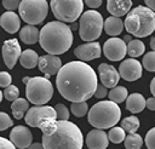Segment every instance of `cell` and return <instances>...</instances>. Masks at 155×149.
I'll return each mask as SVG.
<instances>
[{"mask_svg": "<svg viewBox=\"0 0 155 149\" xmlns=\"http://www.w3.org/2000/svg\"><path fill=\"white\" fill-rule=\"evenodd\" d=\"M98 79L91 65L82 61H73L61 67L56 78L58 92L67 101L86 102L97 88Z\"/></svg>", "mask_w": 155, "mask_h": 149, "instance_id": "1", "label": "cell"}, {"mask_svg": "<svg viewBox=\"0 0 155 149\" xmlns=\"http://www.w3.org/2000/svg\"><path fill=\"white\" fill-rule=\"evenodd\" d=\"M39 42L48 55H62L67 52L73 44V31L65 23L52 21L41 28Z\"/></svg>", "mask_w": 155, "mask_h": 149, "instance_id": "2", "label": "cell"}, {"mask_svg": "<svg viewBox=\"0 0 155 149\" xmlns=\"http://www.w3.org/2000/svg\"><path fill=\"white\" fill-rule=\"evenodd\" d=\"M84 137L80 128L69 120H57L56 130L42 134L44 149H82Z\"/></svg>", "mask_w": 155, "mask_h": 149, "instance_id": "3", "label": "cell"}, {"mask_svg": "<svg viewBox=\"0 0 155 149\" xmlns=\"http://www.w3.org/2000/svg\"><path fill=\"white\" fill-rule=\"evenodd\" d=\"M124 27L128 34L137 38H145L155 30V12L149 7L139 5L127 13Z\"/></svg>", "mask_w": 155, "mask_h": 149, "instance_id": "4", "label": "cell"}, {"mask_svg": "<svg viewBox=\"0 0 155 149\" xmlns=\"http://www.w3.org/2000/svg\"><path fill=\"white\" fill-rule=\"evenodd\" d=\"M88 122L96 128L105 130L114 127L120 118H121V109L117 103L113 101H101L88 110Z\"/></svg>", "mask_w": 155, "mask_h": 149, "instance_id": "5", "label": "cell"}, {"mask_svg": "<svg viewBox=\"0 0 155 149\" xmlns=\"http://www.w3.org/2000/svg\"><path fill=\"white\" fill-rule=\"evenodd\" d=\"M25 94L30 103L35 105H44L52 98L53 86L45 76H33L29 78L25 84Z\"/></svg>", "mask_w": 155, "mask_h": 149, "instance_id": "6", "label": "cell"}, {"mask_svg": "<svg viewBox=\"0 0 155 149\" xmlns=\"http://www.w3.org/2000/svg\"><path fill=\"white\" fill-rule=\"evenodd\" d=\"M103 17L96 10H88L80 16L79 35L84 41H94L98 39L103 30Z\"/></svg>", "mask_w": 155, "mask_h": 149, "instance_id": "7", "label": "cell"}, {"mask_svg": "<svg viewBox=\"0 0 155 149\" xmlns=\"http://www.w3.org/2000/svg\"><path fill=\"white\" fill-rule=\"evenodd\" d=\"M53 16L63 23L75 22L82 13L84 0H51Z\"/></svg>", "mask_w": 155, "mask_h": 149, "instance_id": "8", "label": "cell"}, {"mask_svg": "<svg viewBox=\"0 0 155 149\" xmlns=\"http://www.w3.org/2000/svg\"><path fill=\"white\" fill-rule=\"evenodd\" d=\"M19 17L28 24H40L47 16L48 4L46 0H22L18 7Z\"/></svg>", "mask_w": 155, "mask_h": 149, "instance_id": "9", "label": "cell"}, {"mask_svg": "<svg viewBox=\"0 0 155 149\" xmlns=\"http://www.w3.org/2000/svg\"><path fill=\"white\" fill-rule=\"evenodd\" d=\"M50 119H57V113L54 108L48 105H34L29 108L24 115L25 124L38 128Z\"/></svg>", "mask_w": 155, "mask_h": 149, "instance_id": "10", "label": "cell"}, {"mask_svg": "<svg viewBox=\"0 0 155 149\" xmlns=\"http://www.w3.org/2000/svg\"><path fill=\"white\" fill-rule=\"evenodd\" d=\"M126 47H127V45H126V42L122 39L114 36V38L108 39L104 42V45H103V53H104V56L108 59H110L113 62L121 61L126 56V53H127Z\"/></svg>", "mask_w": 155, "mask_h": 149, "instance_id": "11", "label": "cell"}, {"mask_svg": "<svg viewBox=\"0 0 155 149\" xmlns=\"http://www.w3.org/2000/svg\"><path fill=\"white\" fill-rule=\"evenodd\" d=\"M1 53H2V59H4V63L6 64V67L8 69H12L16 65V63L19 59L21 53H22L18 40L8 39V40L4 41Z\"/></svg>", "mask_w": 155, "mask_h": 149, "instance_id": "12", "label": "cell"}, {"mask_svg": "<svg viewBox=\"0 0 155 149\" xmlns=\"http://www.w3.org/2000/svg\"><path fill=\"white\" fill-rule=\"evenodd\" d=\"M119 74L126 81H136L142 76V64L134 58L125 59L119 67Z\"/></svg>", "mask_w": 155, "mask_h": 149, "instance_id": "13", "label": "cell"}, {"mask_svg": "<svg viewBox=\"0 0 155 149\" xmlns=\"http://www.w3.org/2000/svg\"><path fill=\"white\" fill-rule=\"evenodd\" d=\"M10 141L18 149H27L33 142V134L25 126H16L10 132Z\"/></svg>", "mask_w": 155, "mask_h": 149, "instance_id": "14", "label": "cell"}, {"mask_svg": "<svg viewBox=\"0 0 155 149\" xmlns=\"http://www.w3.org/2000/svg\"><path fill=\"white\" fill-rule=\"evenodd\" d=\"M101 52H102L101 45L96 41H91V42H87V44L79 45L74 50V55L82 62H87V61L99 58Z\"/></svg>", "mask_w": 155, "mask_h": 149, "instance_id": "15", "label": "cell"}, {"mask_svg": "<svg viewBox=\"0 0 155 149\" xmlns=\"http://www.w3.org/2000/svg\"><path fill=\"white\" fill-rule=\"evenodd\" d=\"M39 69L45 74L46 79H50L51 75H54L58 73V70L62 67V61L59 57L54 55H45L39 57Z\"/></svg>", "mask_w": 155, "mask_h": 149, "instance_id": "16", "label": "cell"}, {"mask_svg": "<svg viewBox=\"0 0 155 149\" xmlns=\"http://www.w3.org/2000/svg\"><path fill=\"white\" fill-rule=\"evenodd\" d=\"M98 73H99V79L102 81V85H104L105 87L113 88L117 85L120 74L113 65L108 63H101L98 65Z\"/></svg>", "mask_w": 155, "mask_h": 149, "instance_id": "17", "label": "cell"}, {"mask_svg": "<svg viewBox=\"0 0 155 149\" xmlns=\"http://www.w3.org/2000/svg\"><path fill=\"white\" fill-rule=\"evenodd\" d=\"M108 144V133H105L103 130H92L86 136V145L88 149H107Z\"/></svg>", "mask_w": 155, "mask_h": 149, "instance_id": "18", "label": "cell"}, {"mask_svg": "<svg viewBox=\"0 0 155 149\" xmlns=\"http://www.w3.org/2000/svg\"><path fill=\"white\" fill-rule=\"evenodd\" d=\"M0 25L7 33L13 34L19 30V27H21L19 16L17 13H15L13 11H6L0 17Z\"/></svg>", "mask_w": 155, "mask_h": 149, "instance_id": "19", "label": "cell"}, {"mask_svg": "<svg viewBox=\"0 0 155 149\" xmlns=\"http://www.w3.org/2000/svg\"><path fill=\"white\" fill-rule=\"evenodd\" d=\"M132 0H107V10L111 16L121 17L130 12Z\"/></svg>", "mask_w": 155, "mask_h": 149, "instance_id": "20", "label": "cell"}, {"mask_svg": "<svg viewBox=\"0 0 155 149\" xmlns=\"http://www.w3.org/2000/svg\"><path fill=\"white\" fill-rule=\"evenodd\" d=\"M145 108V98L140 93H132L126 98V109L133 114L140 113Z\"/></svg>", "mask_w": 155, "mask_h": 149, "instance_id": "21", "label": "cell"}, {"mask_svg": "<svg viewBox=\"0 0 155 149\" xmlns=\"http://www.w3.org/2000/svg\"><path fill=\"white\" fill-rule=\"evenodd\" d=\"M105 33L110 36H116L119 34H121L122 29H124V22L120 17H115V16H110L104 21V25H103Z\"/></svg>", "mask_w": 155, "mask_h": 149, "instance_id": "22", "label": "cell"}, {"mask_svg": "<svg viewBox=\"0 0 155 149\" xmlns=\"http://www.w3.org/2000/svg\"><path fill=\"white\" fill-rule=\"evenodd\" d=\"M39 35H40V30L34 27V25H25L19 30V39L28 45L35 44L36 41H39Z\"/></svg>", "mask_w": 155, "mask_h": 149, "instance_id": "23", "label": "cell"}, {"mask_svg": "<svg viewBox=\"0 0 155 149\" xmlns=\"http://www.w3.org/2000/svg\"><path fill=\"white\" fill-rule=\"evenodd\" d=\"M19 63L25 69H33L39 63V56H38V53L34 50L28 48V50H25V51H23L21 53Z\"/></svg>", "mask_w": 155, "mask_h": 149, "instance_id": "24", "label": "cell"}, {"mask_svg": "<svg viewBox=\"0 0 155 149\" xmlns=\"http://www.w3.org/2000/svg\"><path fill=\"white\" fill-rule=\"evenodd\" d=\"M28 109H29V101L28 99H24V98H19L18 97L11 104L12 114H13L15 119H17V120H21L22 118H24L25 111Z\"/></svg>", "mask_w": 155, "mask_h": 149, "instance_id": "25", "label": "cell"}, {"mask_svg": "<svg viewBox=\"0 0 155 149\" xmlns=\"http://www.w3.org/2000/svg\"><path fill=\"white\" fill-rule=\"evenodd\" d=\"M126 51H127L128 56H131L132 58H136V57H139V56H142L144 53L145 46H144L143 41H140L139 39H132L127 44Z\"/></svg>", "mask_w": 155, "mask_h": 149, "instance_id": "26", "label": "cell"}, {"mask_svg": "<svg viewBox=\"0 0 155 149\" xmlns=\"http://www.w3.org/2000/svg\"><path fill=\"white\" fill-rule=\"evenodd\" d=\"M108 96H109L110 101H113L115 103H122L124 101H126L128 93H127L126 87H124V86H115V87H113L108 92Z\"/></svg>", "mask_w": 155, "mask_h": 149, "instance_id": "27", "label": "cell"}, {"mask_svg": "<svg viewBox=\"0 0 155 149\" xmlns=\"http://www.w3.org/2000/svg\"><path fill=\"white\" fill-rule=\"evenodd\" d=\"M125 147L126 149H140L143 145V139L138 133H130L125 137Z\"/></svg>", "mask_w": 155, "mask_h": 149, "instance_id": "28", "label": "cell"}, {"mask_svg": "<svg viewBox=\"0 0 155 149\" xmlns=\"http://www.w3.org/2000/svg\"><path fill=\"white\" fill-rule=\"evenodd\" d=\"M121 127L125 130V132H128V133H134L138 127H139V120L137 116L134 115H131V116H127L122 121H121Z\"/></svg>", "mask_w": 155, "mask_h": 149, "instance_id": "29", "label": "cell"}, {"mask_svg": "<svg viewBox=\"0 0 155 149\" xmlns=\"http://www.w3.org/2000/svg\"><path fill=\"white\" fill-rule=\"evenodd\" d=\"M125 137H126V133H125V130L122 127H111L110 131L108 132L109 141L115 143V144H119V143L124 142Z\"/></svg>", "mask_w": 155, "mask_h": 149, "instance_id": "30", "label": "cell"}, {"mask_svg": "<svg viewBox=\"0 0 155 149\" xmlns=\"http://www.w3.org/2000/svg\"><path fill=\"white\" fill-rule=\"evenodd\" d=\"M70 111L75 116L81 118L88 113V105L86 102H73L70 104Z\"/></svg>", "mask_w": 155, "mask_h": 149, "instance_id": "31", "label": "cell"}, {"mask_svg": "<svg viewBox=\"0 0 155 149\" xmlns=\"http://www.w3.org/2000/svg\"><path fill=\"white\" fill-rule=\"evenodd\" d=\"M142 64L148 71H155V51L147 52L143 56Z\"/></svg>", "mask_w": 155, "mask_h": 149, "instance_id": "32", "label": "cell"}, {"mask_svg": "<svg viewBox=\"0 0 155 149\" xmlns=\"http://www.w3.org/2000/svg\"><path fill=\"white\" fill-rule=\"evenodd\" d=\"M2 93H4V97L11 102H13L15 99H17L19 97V90L15 85H10V86L5 87V91Z\"/></svg>", "mask_w": 155, "mask_h": 149, "instance_id": "33", "label": "cell"}, {"mask_svg": "<svg viewBox=\"0 0 155 149\" xmlns=\"http://www.w3.org/2000/svg\"><path fill=\"white\" fill-rule=\"evenodd\" d=\"M54 110L57 113V119L58 120H68L69 119V109L64 104H62V103L56 104Z\"/></svg>", "mask_w": 155, "mask_h": 149, "instance_id": "34", "label": "cell"}, {"mask_svg": "<svg viewBox=\"0 0 155 149\" xmlns=\"http://www.w3.org/2000/svg\"><path fill=\"white\" fill-rule=\"evenodd\" d=\"M12 124H13V121L8 116V114L5 111H0V131H4L6 128L11 127Z\"/></svg>", "mask_w": 155, "mask_h": 149, "instance_id": "35", "label": "cell"}, {"mask_svg": "<svg viewBox=\"0 0 155 149\" xmlns=\"http://www.w3.org/2000/svg\"><path fill=\"white\" fill-rule=\"evenodd\" d=\"M145 145L148 149H155V127L150 128L145 134Z\"/></svg>", "mask_w": 155, "mask_h": 149, "instance_id": "36", "label": "cell"}, {"mask_svg": "<svg viewBox=\"0 0 155 149\" xmlns=\"http://www.w3.org/2000/svg\"><path fill=\"white\" fill-rule=\"evenodd\" d=\"M22 0H2V6L7 10V11H15L16 8L19 7Z\"/></svg>", "mask_w": 155, "mask_h": 149, "instance_id": "37", "label": "cell"}, {"mask_svg": "<svg viewBox=\"0 0 155 149\" xmlns=\"http://www.w3.org/2000/svg\"><path fill=\"white\" fill-rule=\"evenodd\" d=\"M12 82V78L7 71H0V87H7Z\"/></svg>", "mask_w": 155, "mask_h": 149, "instance_id": "38", "label": "cell"}, {"mask_svg": "<svg viewBox=\"0 0 155 149\" xmlns=\"http://www.w3.org/2000/svg\"><path fill=\"white\" fill-rule=\"evenodd\" d=\"M93 96L96 98H98V99L104 98L105 96H108V87H105L104 85H97V88H96Z\"/></svg>", "mask_w": 155, "mask_h": 149, "instance_id": "39", "label": "cell"}, {"mask_svg": "<svg viewBox=\"0 0 155 149\" xmlns=\"http://www.w3.org/2000/svg\"><path fill=\"white\" fill-rule=\"evenodd\" d=\"M0 149H16V147L11 141L0 137Z\"/></svg>", "mask_w": 155, "mask_h": 149, "instance_id": "40", "label": "cell"}, {"mask_svg": "<svg viewBox=\"0 0 155 149\" xmlns=\"http://www.w3.org/2000/svg\"><path fill=\"white\" fill-rule=\"evenodd\" d=\"M85 4L91 8H97L102 5V0H85Z\"/></svg>", "mask_w": 155, "mask_h": 149, "instance_id": "41", "label": "cell"}, {"mask_svg": "<svg viewBox=\"0 0 155 149\" xmlns=\"http://www.w3.org/2000/svg\"><path fill=\"white\" fill-rule=\"evenodd\" d=\"M145 107L149 110H155V97H150L145 101Z\"/></svg>", "mask_w": 155, "mask_h": 149, "instance_id": "42", "label": "cell"}, {"mask_svg": "<svg viewBox=\"0 0 155 149\" xmlns=\"http://www.w3.org/2000/svg\"><path fill=\"white\" fill-rule=\"evenodd\" d=\"M144 2L147 5V7H149L151 11L155 12V0H144Z\"/></svg>", "mask_w": 155, "mask_h": 149, "instance_id": "43", "label": "cell"}, {"mask_svg": "<svg viewBox=\"0 0 155 149\" xmlns=\"http://www.w3.org/2000/svg\"><path fill=\"white\" fill-rule=\"evenodd\" d=\"M27 149H44V147H42V143L35 142V143H31Z\"/></svg>", "mask_w": 155, "mask_h": 149, "instance_id": "44", "label": "cell"}, {"mask_svg": "<svg viewBox=\"0 0 155 149\" xmlns=\"http://www.w3.org/2000/svg\"><path fill=\"white\" fill-rule=\"evenodd\" d=\"M150 91H151L153 97H155V76L153 78V80H151V82H150Z\"/></svg>", "mask_w": 155, "mask_h": 149, "instance_id": "45", "label": "cell"}, {"mask_svg": "<svg viewBox=\"0 0 155 149\" xmlns=\"http://www.w3.org/2000/svg\"><path fill=\"white\" fill-rule=\"evenodd\" d=\"M69 28L71 29V31H73V30H76V29L79 28V24H78V23H75V22H73V23L69 25Z\"/></svg>", "mask_w": 155, "mask_h": 149, "instance_id": "46", "label": "cell"}, {"mask_svg": "<svg viewBox=\"0 0 155 149\" xmlns=\"http://www.w3.org/2000/svg\"><path fill=\"white\" fill-rule=\"evenodd\" d=\"M122 40H124L125 42H130V41L132 40V36H131V34H127V35H125Z\"/></svg>", "mask_w": 155, "mask_h": 149, "instance_id": "47", "label": "cell"}, {"mask_svg": "<svg viewBox=\"0 0 155 149\" xmlns=\"http://www.w3.org/2000/svg\"><path fill=\"white\" fill-rule=\"evenodd\" d=\"M150 47L153 48V51H155V36L150 39Z\"/></svg>", "mask_w": 155, "mask_h": 149, "instance_id": "48", "label": "cell"}, {"mask_svg": "<svg viewBox=\"0 0 155 149\" xmlns=\"http://www.w3.org/2000/svg\"><path fill=\"white\" fill-rule=\"evenodd\" d=\"M28 80H29V78H23V82H24V84H27Z\"/></svg>", "mask_w": 155, "mask_h": 149, "instance_id": "49", "label": "cell"}, {"mask_svg": "<svg viewBox=\"0 0 155 149\" xmlns=\"http://www.w3.org/2000/svg\"><path fill=\"white\" fill-rule=\"evenodd\" d=\"M2 97H4V93H2V92H1V91H0V102H1V101H2Z\"/></svg>", "mask_w": 155, "mask_h": 149, "instance_id": "50", "label": "cell"}]
</instances>
